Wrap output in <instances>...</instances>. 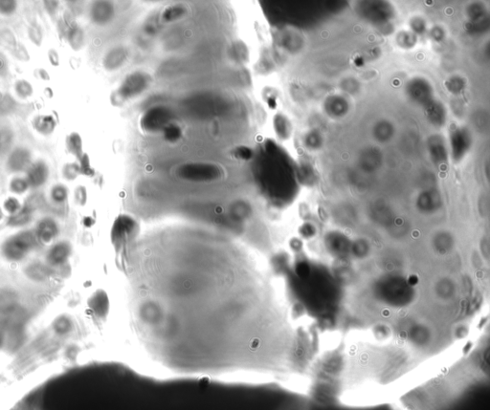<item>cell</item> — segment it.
Segmentation results:
<instances>
[{
    "label": "cell",
    "mask_w": 490,
    "mask_h": 410,
    "mask_svg": "<svg viewBox=\"0 0 490 410\" xmlns=\"http://www.w3.org/2000/svg\"><path fill=\"white\" fill-rule=\"evenodd\" d=\"M264 159L259 164V175L263 190L273 195L292 177V171L284 152L273 142L265 144Z\"/></svg>",
    "instance_id": "obj_1"
},
{
    "label": "cell",
    "mask_w": 490,
    "mask_h": 410,
    "mask_svg": "<svg viewBox=\"0 0 490 410\" xmlns=\"http://www.w3.org/2000/svg\"><path fill=\"white\" fill-rule=\"evenodd\" d=\"M150 82L151 78L150 75L145 72L137 71L129 74L125 77L121 86L112 93L110 98L112 104L115 106H121L128 100L141 95L149 88Z\"/></svg>",
    "instance_id": "obj_2"
},
{
    "label": "cell",
    "mask_w": 490,
    "mask_h": 410,
    "mask_svg": "<svg viewBox=\"0 0 490 410\" xmlns=\"http://www.w3.org/2000/svg\"><path fill=\"white\" fill-rule=\"evenodd\" d=\"M178 175L191 182H212L220 178L221 170L217 164L191 163L180 166Z\"/></svg>",
    "instance_id": "obj_3"
},
{
    "label": "cell",
    "mask_w": 490,
    "mask_h": 410,
    "mask_svg": "<svg viewBox=\"0 0 490 410\" xmlns=\"http://www.w3.org/2000/svg\"><path fill=\"white\" fill-rule=\"evenodd\" d=\"M139 233L136 220L129 215H120L114 222L111 231V241L117 249H121L131 242Z\"/></svg>",
    "instance_id": "obj_4"
},
{
    "label": "cell",
    "mask_w": 490,
    "mask_h": 410,
    "mask_svg": "<svg viewBox=\"0 0 490 410\" xmlns=\"http://www.w3.org/2000/svg\"><path fill=\"white\" fill-rule=\"evenodd\" d=\"M173 114L167 107H151L142 116L140 121L141 128L148 133L162 132L164 128L172 123Z\"/></svg>",
    "instance_id": "obj_5"
},
{
    "label": "cell",
    "mask_w": 490,
    "mask_h": 410,
    "mask_svg": "<svg viewBox=\"0 0 490 410\" xmlns=\"http://www.w3.org/2000/svg\"><path fill=\"white\" fill-rule=\"evenodd\" d=\"M471 136L464 127H456L450 133V148L453 160L460 162L471 147Z\"/></svg>",
    "instance_id": "obj_6"
},
{
    "label": "cell",
    "mask_w": 490,
    "mask_h": 410,
    "mask_svg": "<svg viewBox=\"0 0 490 410\" xmlns=\"http://www.w3.org/2000/svg\"><path fill=\"white\" fill-rule=\"evenodd\" d=\"M114 14L113 4L110 0H94L89 9L90 19L96 25H107Z\"/></svg>",
    "instance_id": "obj_7"
},
{
    "label": "cell",
    "mask_w": 490,
    "mask_h": 410,
    "mask_svg": "<svg viewBox=\"0 0 490 410\" xmlns=\"http://www.w3.org/2000/svg\"><path fill=\"white\" fill-rule=\"evenodd\" d=\"M49 176V168L43 160H38L28 166L26 179L30 186L38 187L45 183Z\"/></svg>",
    "instance_id": "obj_8"
},
{
    "label": "cell",
    "mask_w": 490,
    "mask_h": 410,
    "mask_svg": "<svg viewBox=\"0 0 490 410\" xmlns=\"http://www.w3.org/2000/svg\"><path fill=\"white\" fill-rule=\"evenodd\" d=\"M66 41L70 47L74 51H80L85 44V34L81 26L76 23L69 24L68 28L64 34Z\"/></svg>",
    "instance_id": "obj_9"
},
{
    "label": "cell",
    "mask_w": 490,
    "mask_h": 410,
    "mask_svg": "<svg viewBox=\"0 0 490 410\" xmlns=\"http://www.w3.org/2000/svg\"><path fill=\"white\" fill-rule=\"evenodd\" d=\"M126 56L127 55L125 50L122 49V47H117L110 50L106 55L103 60V64L107 70L114 71L122 66L126 59Z\"/></svg>",
    "instance_id": "obj_10"
},
{
    "label": "cell",
    "mask_w": 490,
    "mask_h": 410,
    "mask_svg": "<svg viewBox=\"0 0 490 410\" xmlns=\"http://www.w3.org/2000/svg\"><path fill=\"white\" fill-rule=\"evenodd\" d=\"M429 151L432 160L436 164H444L447 160V150L443 140L440 137L435 136L431 138L429 142Z\"/></svg>",
    "instance_id": "obj_11"
},
{
    "label": "cell",
    "mask_w": 490,
    "mask_h": 410,
    "mask_svg": "<svg viewBox=\"0 0 490 410\" xmlns=\"http://www.w3.org/2000/svg\"><path fill=\"white\" fill-rule=\"evenodd\" d=\"M32 124L38 133L43 136H49L54 132L57 123L53 116L40 115L34 118Z\"/></svg>",
    "instance_id": "obj_12"
},
{
    "label": "cell",
    "mask_w": 490,
    "mask_h": 410,
    "mask_svg": "<svg viewBox=\"0 0 490 410\" xmlns=\"http://www.w3.org/2000/svg\"><path fill=\"white\" fill-rule=\"evenodd\" d=\"M65 146L69 153L75 156L78 160L83 154L82 151V140L78 132H71L65 139Z\"/></svg>",
    "instance_id": "obj_13"
},
{
    "label": "cell",
    "mask_w": 490,
    "mask_h": 410,
    "mask_svg": "<svg viewBox=\"0 0 490 410\" xmlns=\"http://www.w3.org/2000/svg\"><path fill=\"white\" fill-rule=\"evenodd\" d=\"M274 128L279 138L282 140H286L290 137L292 126L289 123L288 119L282 114H278L274 118Z\"/></svg>",
    "instance_id": "obj_14"
},
{
    "label": "cell",
    "mask_w": 490,
    "mask_h": 410,
    "mask_svg": "<svg viewBox=\"0 0 490 410\" xmlns=\"http://www.w3.org/2000/svg\"><path fill=\"white\" fill-rule=\"evenodd\" d=\"M187 10L183 5H170L166 9H164L161 14V19L164 22H172L180 19L186 14Z\"/></svg>",
    "instance_id": "obj_15"
},
{
    "label": "cell",
    "mask_w": 490,
    "mask_h": 410,
    "mask_svg": "<svg viewBox=\"0 0 490 410\" xmlns=\"http://www.w3.org/2000/svg\"><path fill=\"white\" fill-rule=\"evenodd\" d=\"M231 54L233 58L240 63L246 62L249 57L248 49L243 41H236L235 43H233Z\"/></svg>",
    "instance_id": "obj_16"
},
{
    "label": "cell",
    "mask_w": 490,
    "mask_h": 410,
    "mask_svg": "<svg viewBox=\"0 0 490 410\" xmlns=\"http://www.w3.org/2000/svg\"><path fill=\"white\" fill-rule=\"evenodd\" d=\"M162 133L165 140L169 143H176L182 136V130L180 126L174 123H169L164 128Z\"/></svg>",
    "instance_id": "obj_17"
},
{
    "label": "cell",
    "mask_w": 490,
    "mask_h": 410,
    "mask_svg": "<svg viewBox=\"0 0 490 410\" xmlns=\"http://www.w3.org/2000/svg\"><path fill=\"white\" fill-rule=\"evenodd\" d=\"M14 92L20 99H28L33 95V86L26 80H18L14 83Z\"/></svg>",
    "instance_id": "obj_18"
},
{
    "label": "cell",
    "mask_w": 490,
    "mask_h": 410,
    "mask_svg": "<svg viewBox=\"0 0 490 410\" xmlns=\"http://www.w3.org/2000/svg\"><path fill=\"white\" fill-rule=\"evenodd\" d=\"M61 174H62V177L64 178L65 180L74 181L81 174L80 165L77 163H67L62 166Z\"/></svg>",
    "instance_id": "obj_19"
},
{
    "label": "cell",
    "mask_w": 490,
    "mask_h": 410,
    "mask_svg": "<svg viewBox=\"0 0 490 410\" xmlns=\"http://www.w3.org/2000/svg\"><path fill=\"white\" fill-rule=\"evenodd\" d=\"M232 155L235 159L240 161H250L254 157V152L248 147L239 146L232 151Z\"/></svg>",
    "instance_id": "obj_20"
},
{
    "label": "cell",
    "mask_w": 490,
    "mask_h": 410,
    "mask_svg": "<svg viewBox=\"0 0 490 410\" xmlns=\"http://www.w3.org/2000/svg\"><path fill=\"white\" fill-rule=\"evenodd\" d=\"M28 37L36 46L40 47L43 41V33L41 26L38 24H31L28 28Z\"/></svg>",
    "instance_id": "obj_21"
},
{
    "label": "cell",
    "mask_w": 490,
    "mask_h": 410,
    "mask_svg": "<svg viewBox=\"0 0 490 410\" xmlns=\"http://www.w3.org/2000/svg\"><path fill=\"white\" fill-rule=\"evenodd\" d=\"M17 10V0H0V14L11 16Z\"/></svg>",
    "instance_id": "obj_22"
},
{
    "label": "cell",
    "mask_w": 490,
    "mask_h": 410,
    "mask_svg": "<svg viewBox=\"0 0 490 410\" xmlns=\"http://www.w3.org/2000/svg\"><path fill=\"white\" fill-rule=\"evenodd\" d=\"M30 184L26 178L15 177L10 183V190L15 193H23L26 192Z\"/></svg>",
    "instance_id": "obj_23"
},
{
    "label": "cell",
    "mask_w": 490,
    "mask_h": 410,
    "mask_svg": "<svg viewBox=\"0 0 490 410\" xmlns=\"http://www.w3.org/2000/svg\"><path fill=\"white\" fill-rule=\"evenodd\" d=\"M80 161V172L81 174H83L85 176H93L95 171L93 169V167L91 166L90 164V160H89V157L87 154L83 153L82 154V157L79 159Z\"/></svg>",
    "instance_id": "obj_24"
},
{
    "label": "cell",
    "mask_w": 490,
    "mask_h": 410,
    "mask_svg": "<svg viewBox=\"0 0 490 410\" xmlns=\"http://www.w3.org/2000/svg\"><path fill=\"white\" fill-rule=\"evenodd\" d=\"M0 42L6 47H10L14 49V46L16 45V41L14 39V35L10 30L4 29L0 32Z\"/></svg>",
    "instance_id": "obj_25"
},
{
    "label": "cell",
    "mask_w": 490,
    "mask_h": 410,
    "mask_svg": "<svg viewBox=\"0 0 490 410\" xmlns=\"http://www.w3.org/2000/svg\"><path fill=\"white\" fill-rule=\"evenodd\" d=\"M13 54L20 61L27 62L30 60V55L28 53L27 49L22 44L16 43V45L14 46V48L13 49Z\"/></svg>",
    "instance_id": "obj_26"
},
{
    "label": "cell",
    "mask_w": 490,
    "mask_h": 410,
    "mask_svg": "<svg viewBox=\"0 0 490 410\" xmlns=\"http://www.w3.org/2000/svg\"><path fill=\"white\" fill-rule=\"evenodd\" d=\"M66 195H67V190L66 187L63 185H57L52 190V196L55 200L62 201L63 199L66 198Z\"/></svg>",
    "instance_id": "obj_27"
},
{
    "label": "cell",
    "mask_w": 490,
    "mask_h": 410,
    "mask_svg": "<svg viewBox=\"0 0 490 410\" xmlns=\"http://www.w3.org/2000/svg\"><path fill=\"white\" fill-rule=\"evenodd\" d=\"M44 8L50 15H55L59 9V0H43Z\"/></svg>",
    "instance_id": "obj_28"
},
{
    "label": "cell",
    "mask_w": 490,
    "mask_h": 410,
    "mask_svg": "<svg viewBox=\"0 0 490 410\" xmlns=\"http://www.w3.org/2000/svg\"><path fill=\"white\" fill-rule=\"evenodd\" d=\"M75 196H76V200L81 203V204H83V202H85V198H86V191H85V188L82 187V186H79L78 188H76V191H75Z\"/></svg>",
    "instance_id": "obj_29"
},
{
    "label": "cell",
    "mask_w": 490,
    "mask_h": 410,
    "mask_svg": "<svg viewBox=\"0 0 490 410\" xmlns=\"http://www.w3.org/2000/svg\"><path fill=\"white\" fill-rule=\"evenodd\" d=\"M48 58L50 63L53 66H59L60 65V55L59 53L55 49H50L48 52Z\"/></svg>",
    "instance_id": "obj_30"
},
{
    "label": "cell",
    "mask_w": 490,
    "mask_h": 410,
    "mask_svg": "<svg viewBox=\"0 0 490 410\" xmlns=\"http://www.w3.org/2000/svg\"><path fill=\"white\" fill-rule=\"evenodd\" d=\"M19 206V204L17 202V200H15L14 198H10L9 200L6 201L5 203V207L7 208V210H9L10 212H15V210H17Z\"/></svg>",
    "instance_id": "obj_31"
},
{
    "label": "cell",
    "mask_w": 490,
    "mask_h": 410,
    "mask_svg": "<svg viewBox=\"0 0 490 410\" xmlns=\"http://www.w3.org/2000/svg\"><path fill=\"white\" fill-rule=\"evenodd\" d=\"M35 75L38 79H40L41 81H49L50 80V76L48 74V72L43 68L37 69L35 71Z\"/></svg>",
    "instance_id": "obj_32"
},
{
    "label": "cell",
    "mask_w": 490,
    "mask_h": 410,
    "mask_svg": "<svg viewBox=\"0 0 490 410\" xmlns=\"http://www.w3.org/2000/svg\"><path fill=\"white\" fill-rule=\"evenodd\" d=\"M65 1H66V3H68V4H71V5H72V4H76V3H77V2H79L80 0H65Z\"/></svg>",
    "instance_id": "obj_33"
},
{
    "label": "cell",
    "mask_w": 490,
    "mask_h": 410,
    "mask_svg": "<svg viewBox=\"0 0 490 410\" xmlns=\"http://www.w3.org/2000/svg\"><path fill=\"white\" fill-rule=\"evenodd\" d=\"M0 218H1V212H0Z\"/></svg>",
    "instance_id": "obj_34"
}]
</instances>
